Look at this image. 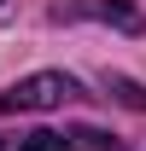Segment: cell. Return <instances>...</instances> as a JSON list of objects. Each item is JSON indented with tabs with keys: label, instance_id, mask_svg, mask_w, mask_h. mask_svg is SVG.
<instances>
[{
	"label": "cell",
	"instance_id": "277c9868",
	"mask_svg": "<svg viewBox=\"0 0 146 151\" xmlns=\"http://www.w3.org/2000/svg\"><path fill=\"white\" fill-rule=\"evenodd\" d=\"M111 93L123 99V105H134V111H146V87H134L128 76H111Z\"/></svg>",
	"mask_w": 146,
	"mask_h": 151
},
{
	"label": "cell",
	"instance_id": "3957f363",
	"mask_svg": "<svg viewBox=\"0 0 146 151\" xmlns=\"http://www.w3.org/2000/svg\"><path fill=\"white\" fill-rule=\"evenodd\" d=\"M18 151H70V139L53 134V128H35V134H23V139H18Z\"/></svg>",
	"mask_w": 146,
	"mask_h": 151
},
{
	"label": "cell",
	"instance_id": "6da1fadb",
	"mask_svg": "<svg viewBox=\"0 0 146 151\" xmlns=\"http://www.w3.org/2000/svg\"><path fill=\"white\" fill-rule=\"evenodd\" d=\"M76 93H82L76 76L35 70V76H23V81H12V87L0 93V111H53V105H64V99H76Z\"/></svg>",
	"mask_w": 146,
	"mask_h": 151
},
{
	"label": "cell",
	"instance_id": "7a4b0ae2",
	"mask_svg": "<svg viewBox=\"0 0 146 151\" xmlns=\"http://www.w3.org/2000/svg\"><path fill=\"white\" fill-rule=\"evenodd\" d=\"M93 12H99V18H111V23H117V29H128V35L140 29V12H134L128 0H105V6H93Z\"/></svg>",
	"mask_w": 146,
	"mask_h": 151
}]
</instances>
